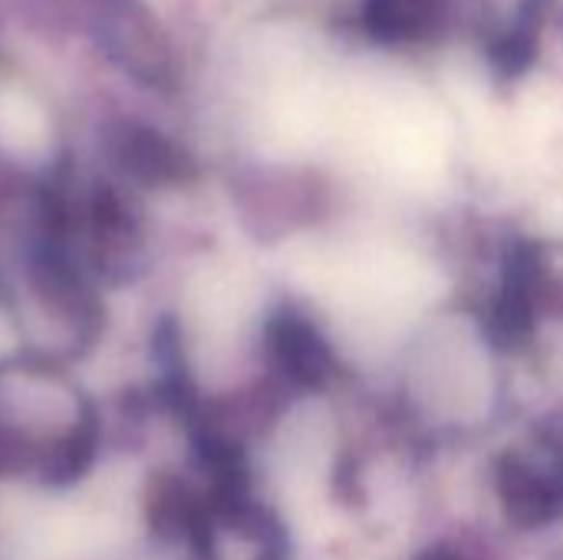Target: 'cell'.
I'll list each match as a JSON object with an SVG mask.
<instances>
[{"mask_svg": "<svg viewBox=\"0 0 563 560\" xmlns=\"http://www.w3.org/2000/svg\"><path fill=\"white\" fill-rule=\"evenodd\" d=\"M271 353L277 366L297 383H323L330 376L333 356L320 330L297 310H280L267 327Z\"/></svg>", "mask_w": 563, "mask_h": 560, "instance_id": "obj_1", "label": "cell"}, {"mask_svg": "<svg viewBox=\"0 0 563 560\" xmlns=\"http://www.w3.org/2000/svg\"><path fill=\"white\" fill-rule=\"evenodd\" d=\"M112 152H115L119 165L139 182H178L188 168L185 152L152 129L125 125L115 135Z\"/></svg>", "mask_w": 563, "mask_h": 560, "instance_id": "obj_2", "label": "cell"}, {"mask_svg": "<svg viewBox=\"0 0 563 560\" xmlns=\"http://www.w3.org/2000/svg\"><path fill=\"white\" fill-rule=\"evenodd\" d=\"M109 50L129 63L139 76H158L162 73V43L152 30L148 13L135 0H119L115 10L106 17Z\"/></svg>", "mask_w": 563, "mask_h": 560, "instance_id": "obj_3", "label": "cell"}, {"mask_svg": "<svg viewBox=\"0 0 563 560\" xmlns=\"http://www.w3.org/2000/svg\"><path fill=\"white\" fill-rule=\"evenodd\" d=\"M363 23L383 43H416L439 30L442 0H366Z\"/></svg>", "mask_w": 563, "mask_h": 560, "instance_id": "obj_4", "label": "cell"}, {"mask_svg": "<svg viewBox=\"0 0 563 560\" xmlns=\"http://www.w3.org/2000/svg\"><path fill=\"white\" fill-rule=\"evenodd\" d=\"M541 281V257L531 244H518L508 257V271H505V290L498 300V330L505 337H525L531 330V317H534V290Z\"/></svg>", "mask_w": 563, "mask_h": 560, "instance_id": "obj_5", "label": "cell"}]
</instances>
